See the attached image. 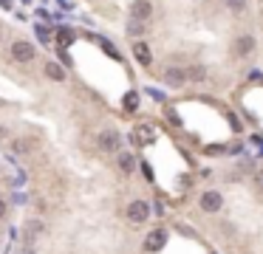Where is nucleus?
I'll list each match as a JSON object with an SVG mask.
<instances>
[{"instance_id": "2eb2a0df", "label": "nucleus", "mask_w": 263, "mask_h": 254, "mask_svg": "<svg viewBox=\"0 0 263 254\" xmlns=\"http://www.w3.org/2000/svg\"><path fill=\"white\" fill-rule=\"evenodd\" d=\"M133 139L136 141H150V139H153V133H150V127H139V133H136Z\"/></svg>"}, {"instance_id": "412c9836", "label": "nucleus", "mask_w": 263, "mask_h": 254, "mask_svg": "<svg viewBox=\"0 0 263 254\" xmlns=\"http://www.w3.org/2000/svg\"><path fill=\"white\" fill-rule=\"evenodd\" d=\"M257 187H260V189H263V175H257Z\"/></svg>"}, {"instance_id": "ddd939ff", "label": "nucleus", "mask_w": 263, "mask_h": 254, "mask_svg": "<svg viewBox=\"0 0 263 254\" xmlns=\"http://www.w3.org/2000/svg\"><path fill=\"white\" fill-rule=\"evenodd\" d=\"M136 108H139V93L136 91L125 93V110H136Z\"/></svg>"}, {"instance_id": "dca6fc26", "label": "nucleus", "mask_w": 263, "mask_h": 254, "mask_svg": "<svg viewBox=\"0 0 263 254\" xmlns=\"http://www.w3.org/2000/svg\"><path fill=\"white\" fill-rule=\"evenodd\" d=\"M187 77H190V79H204V77H207V71L198 65V68H190V71H187Z\"/></svg>"}, {"instance_id": "f3484780", "label": "nucleus", "mask_w": 263, "mask_h": 254, "mask_svg": "<svg viewBox=\"0 0 263 254\" xmlns=\"http://www.w3.org/2000/svg\"><path fill=\"white\" fill-rule=\"evenodd\" d=\"M227 6L232 9V12H244V9H246V0H227Z\"/></svg>"}, {"instance_id": "9d476101", "label": "nucleus", "mask_w": 263, "mask_h": 254, "mask_svg": "<svg viewBox=\"0 0 263 254\" xmlns=\"http://www.w3.org/2000/svg\"><path fill=\"white\" fill-rule=\"evenodd\" d=\"M45 77H51L54 82H62V79H65V71H62L57 62H45Z\"/></svg>"}, {"instance_id": "f03ea898", "label": "nucleus", "mask_w": 263, "mask_h": 254, "mask_svg": "<svg viewBox=\"0 0 263 254\" xmlns=\"http://www.w3.org/2000/svg\"><path fill=\"white\" fill-rule=\"evenodd\" d=\"M147 218H150V206H147L145 200H133V204L128 206V220L130 223H145Z\"/></svg>"}, {"instance_id": "7ed1b4c3", "label": "nucleus", "mask_w": 263, "mask_h": 254, "mask_svg": "<svg viewBox=\"0 0 263 254\" xmlns=\"http://www.w3.org/2000/svg\"><path fill=\"white\" fill-rule=\"evenodd\" d=\"M119 144H122V136H119L116 130H105V133L99 136V147H102L105 153H119Z\"/></svg>"}, {"instance_id": "4468645a", "label": "nucleus", "mask_w": 263, "mask_h": 254, "mask_svg": "<svg viewBox=\"0 0 263 254\" xmlns=\"http://www.w3.org/2000/svg\"><path fill=\"white\" fill-rule=\"evenodd\" d=\"M14 153H17V156H26V153H29L31 150V144H29V141H26V139H17V141H14Z\"/></svg>"}, {"instance_id": "423d86ee", "label": "nucleus", "mask_w": 263, "mask_h": 254, "mask_svg": "<svg viewBox=\"0 0 263 254\" xmlns=\"http://www.w3.org/2000/svg\"><path fill=\"white\" fill-rule=\"evenodd\" d=\"M167 243V235L161 229H156V232H150V235H147V240H145V248L147 251H159L161 246H164Z\"/></svg>"}, {"instance_id": "4be33fe9", "label": "nucleus", "mask_w": 263, "mask_h": 254, "mask_svg": "<svg viewBox=\"0 0 263 254\" xmlns=\"http://www.w3.org/2000/svg\"><path fill=\"white\" fill-rule=\"evenodd\" d=\"M23 254H34V251H31V248H26V251H23Z\"/></svg>"}, {"instance_id": "6e6552de", "label": "nucleus", "mask_w": 263, "mask_h": 254, "mask_svg": "<svg viewBox=\"0 0 263 254\" xmlns=\"http://www.w3.org/2000/svg\"><path fill=\"white\" fill-rule=\"evenodd\" d=\"M133 57L136 60L141 62V65H150V60H153V57H150V48H147V42H133Z\"/></svg>"}, {"instance_id": "a211bd4d", "label": "nucleus", "mask_w": 263, "mask_h": 254, "mask_svg": "<svg viewBox=\"0 0 263 254\" xmlns=\"http://www.w3.org/2000/svg\"><path fill=\"white\" fill-rule=\"evenodd\" d=\"M128 31L130 34H141V31H145V23H141V20H133V23L128 26Z\"/></svg>"}, {"instance_id": "6ab92c4d", "label": "nucleus", "mask_w": 263, "mask_h": 254, "mask_svg": "<svg viewBox=\"0 0 263 254\" xmlns=\"http://www.w3.org/2000/svg\"><path fill=\"white\" fill-rule=\"evenodd\" d=\"M37 37H40L43 42H49V40H51V37H49V31H45L43 26H37Z\"/></svg>"}, {"instance_id": "aec40b11", "label": "nucleus", "mask_w": 263, "mask_h": 254, "mask_svg": "<svg viewBox=\"0 0 263 254\" xmlns=\"http://www.w3.org/2000/svg\"><path fill=\"white\" fill-rule=\"evenodd\" d=\"M3 215H6V200L0 198V218H3Z\"/></svg>"}, {"instance_id": "9b49d317", "label": "nucleus", "mask_w": 263, "mask_h": 254, "mask_svg": "<svg viewBox=\"0 0 263 254\" xmlns=\"http://www.w3.org/2000/svg\"><path fill=\"white\" fill-rule=\"evenodd\" d=\"M252 48H255V40H252V37H241V40L235 42V51H238V54H249Z\"/></svg>"}, {"instance_id": "f257e3e1", "label": "nucleus", "mask_w": 263, "mask_h": 254, "mask_svg": "<svg viewBox=\"0 0 263 254\" xmlns=\"http://www.w3.org/2000/svg\"><path fill=\"white\" fill-rule=\"evenodd\" d=\"M12 60L14 62H31L34 60V45L29 40H14L12 42Z\"/></svg>"}, {"instance_id": "f8f14e48", "label": "nucleus", "mask_w": 263, "mask_h": 254, "mask_svg": "<svg viewBox=\"0 0 263 254\" xmlns=\"http://www.w3.org/2000/svg\"><path fill=\"white\" fill-rule=\"evenodd\" d=\"M57 42H60V48H65L68 42H74V31L71 29H60L57 31Z\"/></svg>"}, {"instance_id": "39448f33", "label": "nucleus", "mask_w": 263, "mask_h": 254, "mask_svg": "<svg viewBox=\"0 0 263 254\" xmlns=\"http://www.w3.org/2000/svg\"><path fill=\"white\" fill-rule=\"evenodd\" d=\"M221 204H224V198H221L218 192H204L201 195V209L204 212H218Z\"/></svg>"}, {"instance_id": "1a4fd4ad", "label": "nucleus", "mask_w": 263, "mask_h": 254, "mask_svg": "<svg viewBox=\"0 0 263 254\" xmlns=\"http://www.w3.org/2000/svg\"><path fill=\"white\" fill-rule=\"evenodd\" d=\"M119 169H122L125 175H130L136 169V158H133V153H119Z\"/></svg>"}, {"instance_id": "20e7f679", "label": "nucleus", "mask_w": 263, "mask_h": 254, "mask_svg": "<svg viewBox=\"0 0 263 254\" xmlns=\"http://www.w3.org/2000/svg\"><path fill=\"white\" fill-rule=\"evenodd\" d=\"M150 14H153V6H150V0H136L133 9H130V17L133 20H150Z\"/></svg>"}, {"instance_id": "0eeeda50", "label": "nucleus", "mask_w": 263, "mask_h": 254, "mask_svg": "<svg viewBox=\"0 0 263 254\" xmlns=\"http://www.w3.org/2000/svg\"><path fill=\"white\" fill-rule=\"evenodd\" d=\"M164 82L173 85V88H181V85L187 82V73H184L181 68H167V71H164Z\"/></svg>"}]
</instances>
